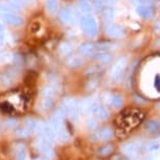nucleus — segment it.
I'll return each instance as SVG.
<instances>
[{
  "label": "nucleus",
  "instance_id": "nucleus-1",
  "mask_svg": "<svg viewBox=\"0 0 160 160\" xmlns=\"http://www.w3.org/2000/svg\"><path fill=\"white\" fill-rule=\"evenodd\" d=\"M28 107V95L20 90H13L0 95V110L7 114L23 112Z\"/></svg>",
  "mask_w": 160,
  "mask_h": 160
},
{
  "label": "nucleus",
  "instance_id": "nucleus-2",
  "mask_svg": "<svg viewBox=\"0 0 160 160\" xmlns=\"http://www.w3.org/2000/svg\"><path fill=\"white\" fill-rule=\"evenodd\" d=\"M142 119L143 114L140 111L129 109L119 115V117L117 118V125L120 129L129 131V130L135 128Z\"/></svg>",
  "mask_w": 160,
  "mask_h": 160
},
{
  "label": "nucleus",
  "instance_id": "nucleus-3",
  "mask_svg": "<svg viewBox=\"0 0 160 160\" xmlns=\"http://www.w3.org/2000/svg\"><path fill=\"white\" fill-rule=\"evenodd\" d=\"M66 115L63 107L59 108L58 110L56 111L55 114L50 117V127L51 129L53 130V132L56 133V135L58 136V138L62 141H66L68 139V133L64 128V125H63V119H64V116Z\"/></svg>",
  "mask_w": 160,
  "mask_h": 160
},
{
  "label": "nucleus",
  "instance_id": "nucleus-4",
  "mask_svg": "<svg viewBox=\"0 0 160 160\" xmlns=\"http://www.w3.org/2000/svg\"><path fill=\"white\" fill-rule=\"evenodd\" d=\"M78 19H80L78 13L71 7L62 8L59 13V20L66 25H74L78 23Z\"/></svg>",
  "mask_w": 160,
  "mask_h": 160
},
{
  "label": "nucleus",
  "instance_id": "nucleus-5",
  "mask_svg": "<svg viewBox=\"0 0 160 160\" xmlns=\"http://www.w3.org/2000/svg\"><path fill=\"white\" fill-rule=\"evenodd\" d=\"M63 109H64L66 115H67L71 120H77L78 115V102H77V99L72 98H67L63 101L62 105Z\"/></svg>",
  "mask_w": 160,
  "mask_h": 160
},
{
  "label": "nucleus",
  "instance_id": "nucleus-6",
  "mask_svg": "<svg viewBox=\"0 0 160 160\" xmlns=\"http://www.w3.org/2000/svg\"><path fill=\"white\" fill-rule=\"evenodd\" d=\"M81 23H82L83 32L88 37L90 38L95 37L96 32H98V25H96V21L94 18L89 16V15H86V16H84L82 18Z\"/></svg>",
  "mask_w": 160,
  "mask_h": 160
},
{
  "label": "nucleus",
  "instance_id": "nucleus-7",
  "mask_svg": "<svg viewBox=\"0 0 160 160\" xmlns=\"http://www.w3.org/2000/svg\"><path fill=\"white\" fill-rule=\"evenodd\" d=\"M128 64V60L126 57H120L119 59H117L114 64L112 65V68L110 70V78L112 81H117L122 77L125 69Z\"/></svg>",
  "mask_w": 160,
  "mask_h": 160
},
{
  "label": "nucleus",
  "instance_id": "nucleus-8",
  "mask_svg": "<svg viewBox=\"0 0 160 160\" xmlns=\"http://www.w3.org/2000/svg\"><path fill=\"white\" fill-rule=\"evenodd\" d=\"M36 125H37V123L35 122V120L32 119V117H28V118H26L25 122H24L23 127H20V128H18L16 131H15V135L20 138L28 137L36 129Z\"/></svg>",
  "mask_w": 160,
  "mask_h": 160
},
{
  "label": "nucleus",
  "instance_id": "nucleus-9",
  "mask_svg": "<svg viewBox=\"0 0 160 160\" xmlns=\"http://www.w3.org/2000/svg\"><path fill=\"white\" fill-rule=\"evenodd\" d=\"M36 129L39 134L41 135L42 138H44L45 140H47L48 142H52L56 138V133L53 132V130L51 129V127L47 126L46 123L42 120H39L36 125Z\"/></svg>",
  "mask_w": 160,
  "mask_h": 160
},
{
  "label": "nucleus",
  "instance_id": "nucleus-10",
  "mask_svg": "<svg viewBox=\"0 0 160 160\" xmlns=\"http://www.w3.org/2000/svg\"><path fill=\"white\" fill-rule=\"evenodd\" d=\"M99 106L92 98H84L78 104V109L83 114H98Z\"/></svg>",
  "mask_w": 160,
  "mask_h": 160
},
{
  "label": "nucleus",
  "instance_id": "nucleus-11",
  "mask_svg": "<svg viewBox=\"0 0 160 160\" xmlns=\"http://www.w3.org/2000/svg\"><path fill=\"white\" fill-rule=\"evenodd\" d=\"M38 150L48 159H51L53 157V150L49 146V142L42 137L38 140Z\"/></svg>",
  "mask_w": 160,
  "mask_h": 160
},
{
  "label": "nucleus",
  "instance_id": "nucleus-12",
  "mask_svg": "<svg viewBox=\"0 0 160 160\" xmlns=\"http://www.w3.org/2000/svg\"><path fill=\"white\" fill-rule=\"evenodd\" d=\"M13 156L16 160H25L26 148L23 143L16 142L13 146Z\"/></svg>",
  "mask_w": 160,
  "mask_h": 160
},
{
  "label": "nucleus",
  "instance_id": "nucleus-13",
  "mask_svg": "<svg viewBox=\"0 0 160 160\" xmlns=\"http://www.w3.org/2000/svg\"><path fill=\"white\" fill-rule=\"evenodd\" d=\"M96 46L94 44L89 43V42H86V43H83L78 48V52L82 57H91L93 55H95Z\"/></svg>",
  "mask_w": 160,
  "mask_h": 160
},
{
  "label": "nucleus",
  "instance_id": "nucleus-14",
  "mask_svg": "<svg viewBox=\"0 0 160 160\" xmlns=\"http://www.w3.org/2000/svg\"><path fill=\"white\" fill-rule=\"evenodd\" d=\"M106 34L111 38H120L123 35V28L118 24H109L106 28Z\"/></svg>",
  "mask_w": 160,
  "mask_h": 160
},
{
  "label": "nucleus",
  "instance_id": "nucleus-15",
  "mask_svg": "<svg viewBox=\"0 0 160 160\" xmlns=\"http://www.w3.org/2000/svg\"><path fill=\"white\" fill-rule=\"evenodd\" d=\"M1 18H2V19H3L7 23L11 24V25H14V26L21 25V24L23 23L22 18L19 17L17 14H15V13L1 14Z\"/></svg>",
  "mask_w": 160,
  "mask_h": 160
},
{
  "label": "nucleus",
  "instance_id": "nucleus-16",
  "mask_svg": "<svg viewBox=\"0 0 160 160\" xmlns=\"http://www.w3.org/2000/svg\"><path fill=\"white\" fill-rule=\"evenodd\" d=\"M138 144L134 141H131V142H127L122 147V151L125 155L129 156V157H135L137 154L138 151Z\"/></svg>",
  "mask_w": 160,
  "mask_h": 160
},
{
  "label": "nucleus",
  "instance_id": "nucleus-17",
  "mask_svg": "<svg viewBox=\"0 0 160 160\" xmlns=\"http://www.w3.org/2000/svg\"><path fill=\"white\" fill-rule=\"evenodd\" d=\"M137 13L140 17L144 18V19H151L154 15L153 8L150 5H146V4H140L137 8Z\"/></svg>",
  "mask_w": 160,
  "mask_h": 160
},
{
  "label": "nucleus",
  "instance_id": "nucleus-18",
  "mask_svg": "<svg viewBox=\"0 0 160 160\" xmlns=\"http://www.w3.org/2000/svg\"><path fill=\"white\" fill-rule=\"evenodd\" d=\"M95 136L99 140H110L113 137V131L110 128H104L96 132Z\"/></svg>",
  "mask_w": 160,
  "mask_h": 160
},
{
  "label": "nucleus",
  "instance_id": "nucleus-19",
  "mask_svg": "<svg viewBox=\"0 0 160 160\" xmlns=\"http://www.w3.org/2000/svg\"><path fill=\"white\" fill-rule=\"evenodd\" d=\"M66 65L70 68H78L83 65V60L80 56H70L66 60Z\"/></svg>",
  "mask_w": 160,
  "mask_h": 160
},
{
  "label": "nucleus",
  "instance_id": "nucleus-20",
  "mask_svg": "<svg viewBox=\"0 0 160 160\" xmlns=\"http://www.w3.org/2000/svg\"><path fill=\"white\" fill-rule=\"evenodd\" d=\"M95 60L102 64H107L111 61L112 59V55L109 52V51H102V52H98V53H95Z\"/></svg>",
  "mask_w": 160,
  "mask_h": 160
},
{
  "label": "nucleus",
  "instance_id": "nucleus-21",
  "mask_svg": "<svg viewBox=\"0 0 160 160\" xmlns=\"http://www.w3.org/2000/svg\"><path fill=\"white\" fill-rule=\"evenodd\" d=\"M78 4L84 14L89 15L92 12V5L90 4L89 0H78Z\"/></svg>",
  "mask_w": 160,
  "mask_h": 160
},
{
  "label": "nucleus",
  "instance_id": "nucleus-22",
  "mask_svg": "<svg viewBox=\"0 0 160 160\" xmlns=\"http://www.w3.org/2000/svg\"><path fill=\"white\" fill-rule=\"evenodd\" d=\"M72 49H73V47L69 42H62L59 46V52L62 56H69L72 52Z\"/></svg>",
  "mask_w": 160,
  "mask_h": 160
},
{
  "label": "nucleus",
  "instance_id": "nucleus-23",
  "mask_svg": "<svg viewBox=\"0 0 160 160\" xmlns=\"http://www.w3.org/2000/svg\"><path fill=\"white\" fill-rule=\"evenodd\" d=\"M56 89H55V87H51V86H46V87H44L43 89H42V91H41V95H42V98H55V96H56Z\"/></svg>",
  "mask_w": 160,
  "mask_h": 160
},
{
  "label": "nucleus",
  "instance_id": "nucleus-24",
  "mask_svg": "<svg viewBox=\"0 0 160 160\" xmlns=\"http://www.w3.org/2000/svg\"><path fill=\"white\" fill-rule=\"evenodd\" d=\"M41 108L45 111L51 109L53 107V99L52 98H42L41 99Z\"/></svg>",
  "mask_w": 160,
  "mask_h": 160
},
{
  "label": "nucleus",
  "instance_id": "nucleus-25",
  "mask_svg": "<svg viewBox=\"0 0 160 160\" xmlns=\"http://www.w3.org/2000/svg\"><path fill=\"white\" fill-rule=\"evenodd\" d=\"M146 129L149 132H156L159 130V123L156 120H150L146 123Z\"/></svg>",
  "mask_w": 160,
  "mask_h": 160
},
{
  "label": "nucleus",
  "instance_id": "nucleus-26",
  "mask_svg": "<svg viewBox=\"0 0 160 160\" xmlns=\"http://www.w3.org/2000/svg\"><path fill=\"white\" fill-rule=\"evenodd\" d=\"M110 104L113 106L114 108H119L122 104V96L118 94H114L111 96V102Z\"/></svg>",
  "mask_w": 160,
  "mask_h": 160
},
{
  "label": "nucleus",
  "instance_id": "nucleus-27",
  "mask_svg": "<svg viewBox=\"0 0 160 160\" xmlns=\"http://www.w3.org/2000/svg\"><path fill=\"white\" fill-rule=\"evenodd\" d=\"M58 3H59L58 0H47L46 7H47L48 12L51 14L56 13V11L58 10Z\"/></svg>",
  "mask_w": 160,
  "mask_h": 160
},
{
  "label": "nucleus",
  "instance_id": "nucleus-28",
  "mask_svg": "<svg viewBox=\"0 0 160 160\" xmlns=\"http://www.w3.org/2000/svg\"><path fill=\"white\" fill-rule=\"evenodd\" d=\"M112 151H113L112 146H105V147H102L101 149L98 151V154L99 156H107L112 153Z\"/></svg>",
  "mask_w": 160,
  "mask_h": 160
},
{
  "label": "nucleus",
  "instance_id": "nucleus-29",
  "mask_svg": "<svg viewBox=\"0 0 160 160\" xmlns=\"http://www.w3.org/2000/svg\"><path fill=\"white\" fill-rule=\"evenodd\" d=\"M107 0H93V5H94L96 11H102L106 8Z\"/></svg>",
  "mask_w": 160,
  "mask_h": 160
},
{
  "label": "nucleus",
  "instance_id": "nucleus-30",
  "mask_svg": "<svg viewBox=\"0 0 160 160\" xmlns=\"http://www.w3.org/2000/svg\"><path fill=\"white\" fill-rule=\"evenodd\" d=\"M98 115L101 119H107L109 117V111L104 107H101L98 112Z\"/></svg>",
  "mask_w": 160,
  "mask_h": 160
},
{
  "label": "nucleus",
  "instance_id": "nucleus-31",
  "mask_svg": "<svg viewBox=\"0 0 160 160\" xmlns=\"http://www.w3.org/2000/svg\"><path fill=\"white\" fill-rule=\"evenodd\" d=\"M98 119L95 118H91L88 122V123H87V126H88L89 130H95L96 128H98Z\"/></svg>",
  "mask_w": 160,
  "mask_h": 160
},
{
  "label": "nucleus",
  "instance_id": "nucleus-32",
  "mask_svg": "<svg viewBox=\"0 0 160 160\" xmlns=\"http://www.w3.org/2000/svg\"><path fill=\"white\" fill-rule=\"evenodd\" d=\"M8 1L12 4L16 5V7L19 8H22L24 5V3H25V0H8Z\"/></svg>",
  "mask_w": 160,
  "mask_h": 160
},
{
  "label": "nucleus",
  "instance_id": "nucleus-33",
  "mask_svg": "<svg viewBox=\"0 0 160 160\" xmlns=\"http://www.w3.org/2000/svg\"><path fill=\"white\" fill-rule=\"evenodd\" d=\"M159 148V143L156 142V141H154V142H151L150 144H148L147 147V150L150 151V152H152V151H155Z\"/></svg>",
  "mask_w": 160,
  "mask_h": 160
},
{
  "label": "nucleus",
  "instance_id": "nucleus-34",
  "mask_svg": "<svg viewBox=\"0 0 160 160\" xmlns=\"http://www.w3.org/2000/svg\"><path fill=\"white\" fill-rule=\"evenodd\" d=\"M114 16V11L112 8H109L107 12H106V18H107L108 20H111Z\"/></svg>",
  "mask_w": 160,
  "mask_h": 160
},
{
  "label": "nucleus",
  "instance_id": "nucleus-35",
  "mask_svg": "<svg viewBox=\"0 0 160 160\" xmlns=\"http://www.w3.org/2000/svg\"><path fill=\"white\" fill-rule=\"evenodd\" d=\"M3 40H4V29L3 26L0 25V45L3 43Z\"/></svg>",
  "mask_w": 160,
  "mask_h": 160
},
{
  "label": "nucleus",
  "instance_id": "nucleus-36",
  "mask_svg": "<svg viewBox=\"0 0 160 160\" xmlns=\"http://www.w3.org/2000/svg\"><path fill=\"white\" fill-rule=\"evenodd\" d=\"M111 160H127V158L122 155H114Z\"/></svg>",
  "mask_w": 160,
  "mask_h": 160
},
{
  "label": "nucleus",
  "instance_id": "nucleus-37",
  "mask_svg": "<svg viewBox=\"0 0 160 160\" xmlns=\"http://www.w3.org/2000/svg\"><path fill=\"white\" fill-rule=\"evenodd\" d=\"M116 1H117V0H107V2H108V3H110V4H114Z\"/></svg>",
  "mask_w": 160,
  "mask_h": 160
},
{
  "label": "nucleus",
  "instance_id": "nucleus-38",
  "mask_svg": "<svg viewBox=\"0 0 160 160\" xmlns=\"http://www.w3.org/2000/svg\"><path fill=\"white\" fill-rule=\"evenodd\" d=\"M157 45H158V46L160 47V41H158V43H157Z\"/></svg>",
  "mask_w": 160,
  "mask_h": 160
},
{
  "label": "nucleus",
  "instance_id": "nucleus-39",
  "mask_svg": "<svg viewBox=\"0 0 160 160\" xmlns=\"http://www.w3.org/2000/svg\"><path fill=\"white\" fill-rule=\"evenodd\" d=\"M25 1H32V0H25Z\"/></svg>",
  "mask_w": 160,
  "mask_h": 160
},
{
  "label": "nucleus",
  "instance_id": "nucleus-40",
  "mask_svg": "<svg viewBox=\"0 0 160 160\" xmlns=\"http://www.w3.org/2000/svg\"><path fill=\"white\" fill-rule=\"evenodd\" d=\"M37 160H40V159H37Z\"/></svg>",
  "mask_w": 160,
  "mask_h": 160
}]
</instances>
